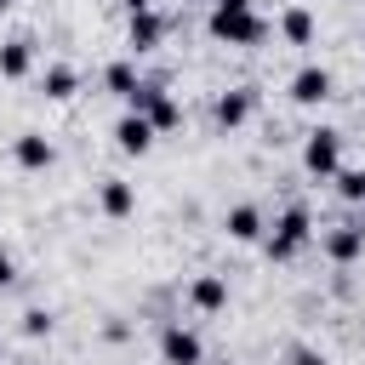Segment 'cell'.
Here are the masks:
<instances>
[{
  "label": "cell",
  "mask_w": 365,
  "mask_h": 365,
  "mask_svg": "<svg viewBox=\"0 0 365 365\" xmlns=\"http://www.w3.org/2000/svg\"><path fill=\"white\" fill-rule=\"evenodd\" d=\"M285 91H291V103H297V108H319V103H331L336 80H331V68H325V63H302V68L285 80Z\"/></svg>",
  "instance_id": "6"
},
{
  "label": "cell",
  "mask_w": 365,
  "mask_h": 365,
  "mask_svg": "<svg viewBox=\"0 0 365 365\" xmlns=\"http://www.w3.org/2000/svg\"><path fill=\"white\" fill-rule=\"evenodd\" d=\"M51 308H23V336H51Z\"/></svg>",
  "instance_id": "20"
},
{
  "label": "cell",
  "mask_w": 365,
  "mask_h": 365,
  "mask_svg": "<svg viewBox=\"0 0 365 365\" xmlns=\"http://www.w3.org/2000/svg\"><path fill=\"white\" fill-rule=\"evenodd\" d=\"M17 285V262H11V251H0V291H11Z\"/></svg>",
  "instance_id": "22"
},
{
  "label": "cell",
  "mask_w": 365,
  "mask_h": 365,
  "mask_svg": "<svg viewBox=\"0 0 365 365\" xmlns=\"http://www.w3.org/2000/svg\"><path fill=\"white\" fill-rule=\"evenodd\" d=\"M120 6H125V11H143V6H154V0H120Z\"/></svg>",
  "instance_id": "23"
},
{
  "label": "cell",
  "mask_w": 365,
  "mask_h": 365,
  "mask_svg": "<svg viewBox=\"0 0 365 365\" xmlns=\"http://www.w3.org/2000/svg\"><path fill=\"white\" fill-rule=\"evenodd\" d=\"M97 211L114 217V222H125V217L137 211V188H131L125 177H103V182H97Z\"/></svg>",
  "instance_id": "12"
},
{
  "label": "cell",
  "mask_w": 365,
  "mask_h": 365,
  "mask_svg": "<svg viewBox=\"0 0 365 365\" xmlns=\"http://www.w3.org/2000/svg\"><path fill=\"white\" fill-rule=\"evenodd\" d=\"M314 34H319V23H314L308 6H285L279 11V40L285 46H314Z\"/></svg>",
  "instance_id": "16"
},
{
  "label": "cell",
  "mask_w": 365,
  "mask_h": 365,
  "mask_svg": "<svg viewBox=\"0 0 365 365\" xmlns=\"http://www.w3.org/2000/svg\"><path fill=\"white\" fill-rule=\"evenodd\" d=\"M125 108H137V114H143V120H148V125H154L160 137L182 125V103H177V97H171V91L160 86V80H143V86L131 91V103H125Z\"/></svg>",
  "instance_id": "3"
},
{
  "label": "cell",
  "mask_w": 365,
  "mask_h": 365,
  "mask_svg": "<svg viewBox=\"0 0 365 365\" xmlns=\"http://www.w3.org/2000/svg\"><path fill=\"white\" fill-rule=\"evenodd\" d=\"M302 171L319 177V182H331V177L342 171V131H336V125H314V131L302 137Z\"/></svg>",
  "instance_id": "4"
},
{
  "label": "cell",
  "mask_w": 365,
  "mask_h": 365,
  "mask_svg": "<svg viewBox=\"0 0 365 365\" xmlns=\"http://www.w3.org/2000/svg\"><path fill=\"white\" fill-rule=\"evenodd\" d=\"M103 86H108V97L131 103V91L143 86V74H137V63H131V57H114V63L103 68Z\"/></svg>",
  "instance_id": "18"
},
{
  "label": "cell",
  "mask_w": 365,
  "mask_h": 365,
  "mask_svg": "<svg viewBox=\"0 0 365 365\" xmlns=\"http://www.w3.org/2000/svg\"><path fill=\"white\" fill-rule=\"evenodd\" d=\"M251 114H257V91H251V86H228V91H217V103H211V125H217V131H240Z\"/></svg>",
  "instance_id": "8"
},
{
  "label": "cell",
  "mask_w": 365,
  "mask_h": 365,
  "mask_svg": "<svg viewBox=\"0 0 365 365\" xmlns=\"http://www.w3.org/2000/svg\"><path fill=\"white\" fill-rule=\"evenodd\" d=\"M205 365H234V359H205Z\"/></svg>",
  "instance_id": "24"
},
{
  "label": "cell",
  "mask_w": 365,
  "mask_h": 365,
  "mask_svg": "<svg viewBox=\"0 0 365 365\" xmlns=\"http://www.w3.org/2000/svg\"><path fill=\"white\" fill-rule=\"evenodd\" d=\"M165 11L160 6H143V11H125V46H131V57H143V51H160V40H165Z\"/></svg>",
  "instance_id": "7"
},
{
  "label": "cell",
  "mask_w": 365,
  "mask_h": 365,
  "mask_svg": "<svg viewBox=\"0 0 365 365\" xmlns=\"http://www.w3.org/2000/svg\"><path fill=\"white\" fill-rule=\"evenodd\" d=\"M11 160H17V171H51L57 165V143L46 131H17L11 137Z\"/></svg>",
  "instance_id": "9"
},
{
  "label": "cell",
  "mask_w": 365,
  "mask_h": 365,
  "mask_svg": "<svg viewBox=\"0 0 365 365\" xmlns=\"http://www.w3.org/2000/svg\"><path fill=\"white\" fill-rule=\"evenodd\" d=\"M160 365H205L200 331L182 325V319H165V325H160Z\"/></svg>",
  "instance_id": "5"
},
{
  "label": "cell",
  "mask_w": 365,
  "mask_h": 365,
  "mask_svg": "<svg viewBox=\"0 0 365 365\" xmlns=\"http://www.w3.org/2000/svg\"><path fill=\"white\" fill-rule=\"evenodd\" d=\"M314 240V211L302 205V200H291L274 222H268V234H262V251H268V262H291V257H302V245Z\"/></svg>",
  "instance_id": "2"
},
{
  "label": "cell",
  "mask_w": 365,
  "mask_h": 365,
  "mask_svg": "<svg viewBox=\"0 0 365 365\" xmlns=\"http://www.w3.org/2000/svg\"><path fill=\"white\" fill-rule=\"evenodd\" d=\"M188 308L194 314H222L228 308V279L222 274H194L188 279Z\"/></svg>",
  "instance_id": "13"
},
{
  "label": "cell",
  "mask_w": 365,
  "mask_h": 365,
  "mask_svg": "<svg viewBox=\"0 0 365 365\" xmlns=\"http://www.w3.org/2000/svg\"><path fill=\"white\" fill-rule=\"evenodd\" d=\"M359 222H365V205H359Z\"/></svg>",
  "instance_id": "27"
},
{
  "label": "cell",
  "mask_w": 365,
  "mask_h": 365,
  "mask_svg": "<svg viewBox=\"0 0 365 365\" xmlns=\"http://www.w3.org/2000/svg\"><path fill=\"white\" fill-rule=\"evenodd\" d=\"M40 91H46V103H68V97L80 91V68H74V63H46Z\"/></svg>",
  "instance_id": "17"
},
{
  "label": "cell",
  "mask_w": 365,
  "mask_h": 365,
  "mask_svg": "<svg viewBox=\"0 0 365 365\" xmlns=\"http://www.w3.org/2000/svg\"><path fill=\"white\" fill-rule=\"evenodd\" d=\"M285 365H331V359H325L314 342H291V348H285Z\"/></svg>",
  "instance_id": "21"
},
{
  "label": "cell",
  "mask_w": 365,
  "mask_h": 365,
  "mask_svg": "<svg viewBox=\"0 0 365 365\" xmlns=\"http://www.w3.org/2000/svg\"><path fill=\"white\" fill-rule=\"evenodd\" d=\"M325 257H331L336 268L359 262V257H365V222H342V228H331V234H325Z\"/></svg>",
  "instance_id": "14"
},
{
  "label": "cell",
  "mask_w": 365,
  "mask_h": 365,
  "mask_svg": "<svg viewBox=\"0 0 365 365\" xmlns=\"http://www.w3.org/2000/svg\"><path fill=\"white\" fill-rule=\"evenodd\" d=\"M108 137H114V148H120V154H137V160H143V154L154 148V137H160V131H154L137 108H125V114L114 120V131H108Z\"/></svg>",
  "instance_id": "11"
},
{
  "label": "cell",
  "mask_w": 365,
  "mask_h": 365,
  "mask_svg": "<svg viewBox=\"0 0 365 365\" xmlns=\"http://www.w3.org/2000/svg\"><path fill=\"white\" fill-rule=\"evenodd\" d=\"M222 234H228L234 245H257V240L268 234V217H262V205H251V200L228 205V211H222Z\"/></svg>",
  "instance_id": "10"
},
{
  "label": "cell",
  "mask_w": 365,
  "mask_h": 365,
  "mask_svg": "<svg viewBox=\"0 0 365 365\" xmlns=\"http://www.w3.org/2000/svg\"><path fill=\"white\" fill-rule=\"evenodd\" d=\"M29 68H34V40L29 34L0 40V80H29Z\"/></svg>",
  "instance_id": "15"
},
{
  "label": "cell",
  "mask_w": 365,
  "mask_h": 365,
  "mask_svg": "<svg viewBox=\"0 0 365 365\" xmlns=\"http://www.w3.org/2000/svg\"><path fill=\"white\" fill-rule=\"evenodd\" d=\"M0 11H11V0H0Z\"/></svg>",
  "instance_id": "25"
},
{
  "label": "cell",
  "mask_w": 365,
  "mask_h": 365,
  "mask_svg": "<svg viewBox=\"0 0 365 365\" xmlns=\"http://www.w3.org/2000/svg\"><path fill=\"white\" fill-rule=\"evenodd\" d=\"M205 34L217 46H262L274 34V23L251 6V0H228V6H211L205 11Z\"/></svg>",
  "instance_id": "1"
},
{
  "label": "cell",
  "mask_w": 365,
  "mask_h": 365,
  "mask_svg": "<svg viewBox=\"0 0 365 365\" xmlns=\"http://www.w3.org/2000/svg\"><path fill=\"white\" fill-rule=\"evenodd\" d=\"M205 6H228V0H205Z\"/></svg>",
  "instance_id": "26"
},
{
  "label": "cell",
  "mask_w": 365,
  "mask_h": 365,
  "mask_svg": "<svg viewBox=\"0 0 365 365\" xmlns=\"http://www.w3.org/2000/svg\"><path fill=\"white\" fill-rule=\"evenodd\" d=\"M331 182H336V200H348V205H365V165H342Z\"/></svg>",
  "instance_id": "19"
}]
</instances>
